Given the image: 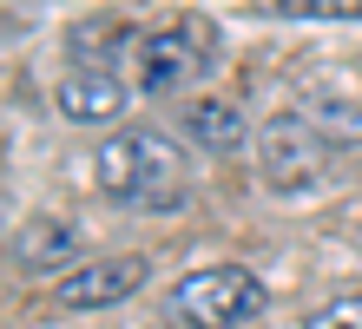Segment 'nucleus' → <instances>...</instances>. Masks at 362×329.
Listing matches in <instances>:
<instances>
[{
	"label": "nucleus",
	"mask_w": 362,
	"mask_h": 329,
	"mask_svg": "<svg viewBox=\"0 0 362 329\" xmlns=\"http://www.w3.org/2000/svg\"><path fill=\"white\" fill-rule=\"evenodd\" d=\"M93 178L125 211H172L185 197V151L158 125H125L93 151Z\"/></svg>",
	"instance_id": "1"
},
{
	"label": "nucleus",
	"mask_w": 362,
	"mask_h": 329,
	"mask_svg": "<svg viewBox=\"0 0 362 329\" xmlns=\"http://www.w3.org/2000/svg\"><path fill=\"white\" fill-rule=\"evenodd\" d=\"M264 283L244 263H211V270H185L165 290V323L172 329H244L264 316Z\"/></svg>",
	"instance_id": "2"
},
{
	"label": "nucleus",
	"mask_w": 362,
	"mask_h": 329,
	"mask_svg": "<svg viewBox=\"0 0 362 329\" xmlns=\"http://www.w3.org/2000/svg\"><path fill=\"white\" fill-rule=\"evenodd\" d=\"M323 171H329V139L310 125V112H270L257 125V178L270 191H310V185H323Z\"/></svg>",
	"instance_id": "3"
},
{
	"label": "nucleus",
	"mask_w": 362,
	"mask_h": 329,
	"mask_svg": "<svg viewBox=\"0 0 362 329\" xmlns=\"http://www.w3.org/2000/svg\"><path fill=\"white\" fill-rule=\"evenodd\" d=\"M145 283V257H86L73 277H59V303L66 310H112Z\"/></svg>",
	"instance_id": "4"
},
{
	"label": "nucleus",
	"mask_w": 362,
	"mask_h": 329,
	"mask_svg": "<svg viewBox=\"0 0 362 329\" xmlns=\"http://www.w3.org/2000/svg\"><path fill=\"white\" fill-rule=\"evenodd\" d=\"M198 73H204V53L185 27H165V33L139 40V93H185Z\"/></svg>",
	"instance_id": "5"
},
{
	"label": "nucleus",
	"mask_w": 362,
	"mask_h": 329,
	"mask_svg": "<svg viewBox=\"0 0 362 329\" xmlns=\"http://www.w3.org/2000/svg\"><path fill=\"white\" fill-rule=\"evenodd\" d=\"M13 270L20 277H59L79 270V231L66 217H27L13 231Z\"/></svg>",
	"instance_id": "6"
},
{
	"label": "nucleus",
	"mask_w": 362,
	"mask_h": 329,
	"mask_svg": "<svg viewBox=\"0 0 362 329\" xmlns=\"http://www.w3.org/2000/svg\"><path fill=\"white\" fill-rule=\"evenodd\" d=\"M53 99H59V119H73V125H112L132 93H125V79L105 73V66H73Z\"/></svg>",
	"instance_id": "7"
},
{
	"label": "nucleus",
	"mask_w": 362,
	"mask_h": 329,
	"mask_svg": "<svg viewBox=\"0 0 362 329\" xmlns=\"http://www.w3.org/2000/svg\"><path fill=\"white\" fill-rule=\"evenodd\" d=\"M185 139L198 151H244L250 145V125L230 99H191L185 105Z\"/></svg>",
	"instance_id": "8"
},
{
	"label": "nucleus",
	"mask_w": 362,
	"mask_h": 329,
	"mask_svg": "<svg viewBox=\"0 0 362 329\" xmlns=\"http://www.w3.org/2000/svg\"><path fill=\"white\" fill-rule=\"evenodd\" d=\"M303 329H362V290H343V296H329L323 310H310Z\"/></svg>",
	"instance_id": "9"
}]
</instances>
